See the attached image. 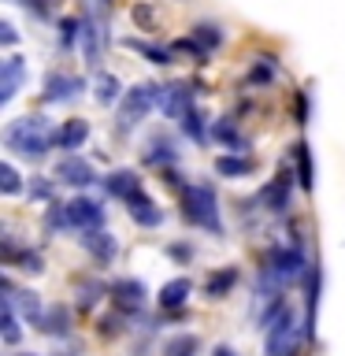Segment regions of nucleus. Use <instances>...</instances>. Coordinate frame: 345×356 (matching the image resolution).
Masks as SVG:
<instances>
[{
    "instance_id": "1",
    "label": "nucleus",
    "mask_w": 345,
    "mask_h": 356,
    "mask_svg": "<svg viewBox=\"0 0 345 356\" xmlns=\"http://www.w3.org/2000/svg\"><path fill=\"white\" fill-rule=\"evenodd\" d=\"M4 141H8L11 152L26 156V160H41V156L49 152V145H52L49 119H45V115H22V119H15L4 130Z\"/></svg>"
},
{
    "instance_id": "2",
    "label": "nucleus",
    "mask_w": 345,
    "mask_h": 356,
    "mask_svg": "<svg viewBox=\"0 0 345 356\" xmlns=\"http://www.w3.org/2000/svg\"><path fill=\"white\" fill-rule=\"evenodd\" d=\"M182 216L200 230L223 234V219H219V200L208 186H182Z\"/></svg>"
},
{
    "instance_id": "3",
    "label": "nucleus",
    "mask_w": 345,
    "mask_h": 356,
    "mask_svg": "<svg viewBox=\"0 0 345 356\" xmlns=\"http://www.w3.org/2000/svg\"><path fill=\"white\" fill-rule=\"evenodd\" d=\"M267 338H264V353L267 356H294L297 345H300V323L297 316L289 312L286 305L275 312V319L267 323Z\"/></svg>"
},
{
    "instance_id": "4",
    "label": "nucleus",
    "mask_w": 345,
    "mask_h": 356,
    "mask_svg": "<svg viewBox=\"0 0 345 356\" xmlns=\"http://www.w3.org/2000/svg\"><path fill=\"white\" fill-rule=\"evenodd\" d=\"M163 97V89L160 86H152V82H141V86H134L122 93L119 100V122H122V130L134 127V122H141V119H149V111L156 108V100Z\"/></svg>"
},
{
    "instance_id": "5",
    "label": "nucleus",
    "mask_w": 345,
    "mask_h": 356,
    "mask_svg": "<svg viewBox=\"0 0 345 356\" xmlns=\"http://www.w3.org/2000/svg\"><path fill=\"white\" fill-rule=\"evenodd\" d=\"M305 271H312V264H305L300 245H289V249H271V256H267V275H275L278 282H297Z\"/></svg>"
},
{
    "instance_id": "6",
    "label": "nucleus",
    "mask_w": 345,
    "mask_h": 356,
    "mask_svg": "<svg viewBox=\"0 0 345 356\" xmlns=\"http://www.w3.org/2000/svg\"><path fill=\"white\" fill-rule=\"evenodd\" d=\"M67 216H71V227L97 230L100 222H104V208H100V200H93V197H74L71 204H67Z\"/></svg>"
},
{
    "instance_id": "7",
    "label": "nucleus",
    "mask_w": 345,
    "mask_h": 356,
    "mask_svg": "<svg viewBox=\"0 0 345 356\" xmlns=\"http://www.w3.org/2000/svg\"><path fill=\"white\" fill-rule=\"evenodd\" d=\"M111 300H115L119 312L134 316V312L145 308V286L138 282V278H119V282L111 286Z\"/></svg>"
},
{
    "instance_id": "8",
    "label": "nucleus",
    "mask_w": 345,
    "mask_h": 356,
    "mask_svg": "<svg viewBox=\"0 0 345 356\" xmlns=\"http://www.w3.org/2000/svg\"><path fill=\"white\" fill-rule=\"evenodd\" d=\"M56 178L67 186H89L97 178V171H93V163L78 160V156H63V160L56 163Z\"/></svg>"
},
{
    "instance_id": "9",
    "label": "nucleus",
    "mask_w": 345,
    "mask_h": 356,
    "mask_svg": "<svg viewBox=\"0 0 345 356\" xmlns=\"http://www.w3.org/2000/svg\"><path fill=\"white\" fill-rule=\"evenodd\" d=\"M122 204H127L130 219L138 222V227H160V222H163V211L156 208V200L149 193H134L130 200H122Z\"/></svg>"
},
{
    "instance_id": "10",
    "label": "nucleus",
    "mask_w": 345,
    "mask_h": 356,
    "mask_svg": "<svg viewBox=\"0 0 345 356\" xmlns=\"http://www.w3.org/2000/svg\"><path fill=\"white\" fill-rule=\"evenodd\" d=\"M82 249L93 252L100 264H111V260H115V252H119V241L97 227V230H82Z\"/></svg>"
},
{
    "instance_id": "11",
    "label": "nucleus",
    "mask_w": 345,
    "mask_h": 356,
    "mask_svg": "<svg viewBox=\"0 0 345 356\" xmlns=\"http://www.w3.org/2000/svg\"><path fill=\"white\" fill-rule=\"evenodd\" d=\"M22 78H26V63H22V56H8L4 67H0V104H8V100L15 97V89L22 86Z\"/></svg>"
},
{
    "instance_id": "12",
    "label": "nucleus",
    "mask_w": 345,
    "mask_h": 356,
    "mask_svg": "<svg viewBox=\"0 0 345 356\" xmlns=\"http://www.w3.org/2000/svg\"><path fill=\"white\" fill-rule=\"evenodd\" d=\"M82 93V78H71V74H49L45 82V100L49 104H60V100H74Z\"/></svg>"
},
{
    "instance_id": "13",
    "label": "nucleus",
    "mask_w": 345,
    "mask_h": 356,
    "mask_svg": "<svg viewBox=\"0 0 345 356\" xmlns=\"http://www.w3.org/2000/svg\"><path fill=\"white\" fill-rule=\"evenodd\" d=\"M234 286H238V267H219V271H211L204 278V297L208 300H223Z\"/></svg>"
},
{
    "instance_id": "14",
    "label": "nucleus",
    "mask_w": 345,
    "mask_h": 356,
    "mask_svg": "<svg viewBox=\"0 0 345 356\" xmlns=\"http://www.w3.org/2000/svg\"><path fill=\"white\" fill-rule=\"evenodd\" d=\"M89 138V122L86 119H67L63 122V130L56 134V145H60L63 152H74V149H82Z\"/></svg>"
},
{
    "instance_id": "15",
    "label": "nucleus",
    "mask_w": 345,
    "mask_h": 356,
    "mask_svg": "<svg viewBox=\"0 0 345 356\" xmlns=\"http://www.w3.org/2000/svg\"><path fill=\"white\" fill-rule=\"evenodd\" d=\"M160 104H163V111H167V115H171V119L178 122V119H182L189 108H193V93H189L186 86H171V89H163Z\"/></svg>"
},
{
    "instance_id": "16",
    "label": "nucleus",
    "mask_w": 345,
    "mask_h": 356,
    "mask_svg": "<svg viewBox=\"0 0 345 356\" xmlns=\"http://www.w3.org/2000/svg\"><path fill=\"white\" fill-rule=\"evenodd\" d=\"M189 293H193V282L189 278H171L163 289H160V308H167V312H175V308H182L186 300H189Z\"/></svg>"
},
{
    "instance_id": "17",
    "label": "nucleus",
    "mask_w": 345,
    "mask_h": 356,
    "mask_svg": "<svg viewBox=\"0 0 345 356\" xmlns=\"http://www.w3.org/2000/svg\"><path fill=\"white\" fill-rule=\"evenodd\" d=\"M289 175H278L271 186L264 189V204H267V211H275V216H282V211L289 208Z\"/></svg>"
},
{
    "instance_id": "18",
    "label": "nucleus",
    "mask_w": 345,
    "mask_h": 356,
    "mask_svg": "<svg viewBox=\"0 0 345 356\" xmlns=\"http://www.w3.org/2000/svg\"><path fill=\"white\" fill-rule=\"evenodd\" d=\"M108 193L119 200H130L134 193H141V178L134 171H111L108 175Z\"/></svg>"
},
{
    "instance_id": "19",
    "label": "nucleus",
    "mask_w": 345,
    "mask_h": 356,
    "mask_svg": "<svg viewBox=\"0 0 345 356\" xmlns=\"http://www.w3.org/2000/svg\"><path fill=\"white\" fill-rule=\"evenodd\" d=\"M216 171H219L223 178H245V175L256 171V163L249 160V156H219V160H216Z\"/></svg>"
},
{
    "instance_id": "20",
    "label": "nucleus",
    "mask_w": 345,
    "mask_h": 356,
    "mask_svg": "<svg viewBox=\"0 0 345 356\" xmlns=\"http://www.w3.org/2000/svg\"><path fill=\"white\" fill-rule=\"evenodd\" d=\"M41 330H45V334H60V338H63V334L71 330V312H67L63 305H52L49 312H45Z\"/></svg>"
},
{
    "instance_id": "21",
    "label": "nucleus",
    "mask_w": 345,
    "mask_h": 356,
    "mask_svg": "<svg viewBox=\"0 0 345 356\" xmlns=\"http://www.w3.org/2000/svg\"><path fill=\"white\" fill-rule=\"evenodd\" d=\"M200 353V338L197 334H178L163 345V356H197Z\"/></svg>"
},
{
    "instance_id": "22",
    "label": "nucleus",
    "mask_w": 345,
    "mask_h": 356,
    "mask_svg": "<svg viewBox=\"0 0 345 356\" xmlns=\"http://www.w3.org/2000/svg\"><path fill=\"white\" fill-rule=\"evenodd\" d=\"M211 138H219V141H227V145H230V149H234V152H241V149H245V138H241V134H238V130H234V122H230V119H219V122H216V127H211Z\"/></svg>"
},
{
    "instance_id": "23",
    "label": "nucleus",
    "mask_w": 345,
    "mask_h": 356,
    "mask_svg": "<svg viewBox=\"0 0 345 356\" xmlns=\"http://www.w3.org/2000/svg\"><path fill=\"white\" fill-rule=\"evenodd\" d=\"M82 49H86L89 63H100V33L93 26V19H86V26H82Z\"/></svg>"
},
{
    "instance_id": "24",
    "label": "nucleus",
    "mask_w": 345,
    "mask_h": 356,
    "mask_svg": "<svg viewBox=\"0 0 345 356\" xmlns=\"http://www.w3.org/2000/svg\"><path fill=\"white\" fill-rule=\"evenodd\" d=\"M134 52H141L145 60H152V63H160V67H167V63H175L171 60V52L167 49H160V44H149V41H127Z\"/></svg>"
},
{
    "instance_id": "25",
    "label": "nucleus",
    "mask_w": 345,
    "mask_h": 356,
    "mask_svg": "<svg viewBox=\"0 0 345 356\" xmlns=\"http://www.w3.org/2000/svg\"><path fill=\"white\" fill-rule=\"evenodd\" d=\"M178 127H182V130H186V134H189V138H193V141H208V138H211V130H204V122H200L197 108H189L186 115L178 119Z\"/></svg>"
},
{
    "instance_id": "26",
    "label": "nucleus",
    "mask_w": 345,
    "mask_h": 356,
    "mask_svg": "<svg viewBox=\"0 0 345 356\" xmlns=\"http://www.w3.org/2000/svg\"><path fill=\"white\" fill-rule=\"evenodd\" d=\"M19 308H22V316H26V319L33 323V327L41 330L45 312H41V300H38V293H30V289H26V293H19Z\"/></svg>"
},
{
    "instance_id": "27",
    "label": "nucleus",
    "mask_w": 345,
    "mask_h": 356,
    "mask_svg": "<svg viewBox=\"0 0 345 356\" xmlns=\"http://www.w3.org/2000/svg\"><path fill=\"white\" fill-rule=\"evenodd\" d=\"M115 97H119V78L108 74V71H100L97 74V100H100V104H111Z\"/></svg>"
},
{
    "instance_id": "28",
    "label": "nucleus",
    "mask_w": 345,
    "mask_h": 356,
    "mask_svg": "<svg viewBox=\"0 0 345 356\" xmlns=\"http://www.w3.org/2000/svg\"><path fill=\"white\" fill-rule=\"evenodd\" d=\"M0 327H4V345H19L22 330L15 323V312H11V297H4V319H0Z\"/></svg>"
},
{
    "instance_id": "29",
    "label": "nucleus",
    "mask_w": 345,
    "mask_h": 356,
    "mask_svg": "<svg viewBox=\"0 0 345 356\" xmlns=\"http://www.w3.org/2000/svg\"><path fill=\"white\" fill-rule=\"evenodd\" d=\"M100 293H104V286H100L97 278H93V282H78V308H86V312L97 308Z\"/></svg>"
},
{
    "instance_id": "30",
    "label": "nucleus",
    "mask_w": 345,
    "mask_h": 356,
    "mask_svg": "<svg viewBox=\"0 0 345 356\" xmlns=\"http://www.w3.org/2000/svg\"><path fill=\"white\" fill-rule=\"evenodd\" d=\"M71 227V216H67V204H49V211H45V230H63Z\"/></svg>"
},
{
    "instance_id": "31",
    "label": "nucleus",
    "mask_w": 345,
    "mask_h": 356,
    "mask_svg": "<svg viewBox=\"0 0 345 356\" xmlns=\"http://www.w3.org/2000/svg\"><path fill=\"white\" fill-rule=\"evenodd\" d=\"M19 189H22V182H19V171H15V167H11V163H0V193H19Z\"/></svg>"
},
{
    "instance_id": "32",
    "label": "nucleus",
    "mask_w": 345,
    "mask_h": 356,
    "mask_svg": "<svg viewBox=\"0 0 345 356\" xmlns=\"http://www.w3.org/2000/svg\"><path fill=\"white\" fill-rule=\"evenodd\" d=\"M193 38L200 41V44H204V49L211 52V49H219V41H223V33L216 30V26H208V22H200V26L193 30Z\"/></svg>"
},
{
    "instance_id": "33",
    "label": "nucleus",
    "mask_w": 345,
    "mask_h": 356,
    "mask_svg": "<svg viewBox=\"0 0 345 356\" xmlns=\"http://www.w3.org/2000/svg\"><path fill=\"white\" fill-rule=\"evenodd\" d=\"M297 163H300V189H312V156L305 141L297 145Z\"/></svg>"
},
{
    "instance_id": "34",
    "label": "nucleus",
    "mask_w": 345,
    "mask_h": 356,
    "mask_svg": "<svg viewBox=\"0 0 345 356\" xmlns=\"http://www.w3.org/2000/svg\"><path fill=\"white\" fill-rule=\"evenodd\" d=\"M11 264H19V271H30V275L45 271V267H41V256H38V252H19Z\"/></svg>"
},
{
    "instance_id": "35",
    "label": "nucleus",
    "mask_w": 345,
    "mask_h": 356,
    "mask_svg": "<svg viewBox=\"0 0 345 356\" xmlns=\"http://www.w3.org/2000/svg\"><path fill=\"white\" fill-rule=\"evenodd\" d=\"M74 38H78V22L74 19H60V44H63V49H71Z\"/></svg>"
},
{
    "instance_id": "36",
    "label": "nucleus",
    "mask_w": 345,
    "mask_h": 356,
    "mask_svg": "<svg viewBox=\"0 0 345 356\" xmlns=\"http://www.w3.org/2000/svg\"><path fill=\"white\" fill-rule=\"evenodd\" d=\"M49 193H52L49 178H33V182H30V200H49Z\"/></svg>"
},
{
    "instance_id": "37",
    "label": "nucleus",
    "mask_w": 345,
    "mask_h": 356,
    "mask_svg": "<svg viewBox=\"0 0 345 356\" xmlns=\"http://www.w3.org/2000/svg\"><path fill=\"white\" fill-rule=\"evenodd\" d=\"M275 71H271V63H260V67H252V74H249V82L252 86H264V82H271Z\"/></svg>"
},
{
    "instance_id": "38",
    "label": "nucleus",
    "mask_w": 345,
    "mask_h": 356,
    "mask_svg": "<svg viewBox=\"0 0 345 356\" xmlns=\"http://www.w3.org/2000/svg\"><path fill=\"white\" fill-rule=\"evenodd\" d=\"M167 256H175V260H189V256H193V249H189V245H171V249H167Z\"/></svg>"
},
{
    "instance_id": "39",
    "label": "nucleus",
    "mask_w": 345,
    "mask_h": 356,
    "mask_svg": "<svg viewBox=\"0 0 345 356\" xmlns=\"http://www.w3.org/2000/svg\"><path fill=\"white\" fill-rule=\"evenodd\" d=\"M0 41H4V44H15V26H11V22H0Z\"/></svg>"
},
{
    "instance_id": "40",
    "label": "nucleus",
    "mask_w": 345,
    "mask_h": 356,
    "mask_svg": "<svg viewBox=\"0 0 345 356\" xmlns=\"http://www.w3.org/2000/svg\"><path fill=\"white\" fill-rule=\"evenodd\" d=\"M22 4H26V8H33V15H49V4H45V0H22Z\"/></svg>"
},
{
    "instance_id": "41",
    "label": "nucleus",
    "mask_w": 345,
    "mask_h": 356,
    "mask_svg": "<svg viewBox=\"0 0 345 356\" xmlns=\"http://www.w3.org/2000/svg\"><path fill=\"white\" fill-rule=\"evenodd\" d=\"M294 111H297V122H305V111H308V104H305V93H297V100H294Z\"/></svg>"
},
{
    "instance_id": "42",
    "label": "nucleus",
    "mask_w": 345,
    "mask_h": 356,
    "mask_svg": "<svg viewBox=\"0 0 345 356\" xmlns=\"http://www.w3.org/2000/svg\"><path fill=\"white\" fill-rule=\"evenodd\" d=\"M134 19H138L141 26H149V22H152V11H149V8H134Z\"/></svg>"
},
{
    "instance_id": "43",
    "label": "nucleus",
    "mask_w": 345,
    "mask_h": 356,
    "mask_svg": "<svg viewBox=\"0 0 345 356\" xmlns=\"http://www.w3.org/2000/svg\"><path fill=\"white\" fill-rule=\"evenodd\" d=\"M216 356H234V349H227V345H216Z\"/></svg>"
},
{
    "instance_id": "44",
    "label": "nucleus",
    "mask_w": 345,
    "mask_h": 356,
    "mask_svg": "<svg viewBox=\"0 0 345 356\" xmlns=\"http://www.w3.org/2000/svg\"><path fill=\"white\" fill-rule=\"evenodd\" d=\"M26 356H33V353H26Z\"/></svg>"
}]
</instances>
